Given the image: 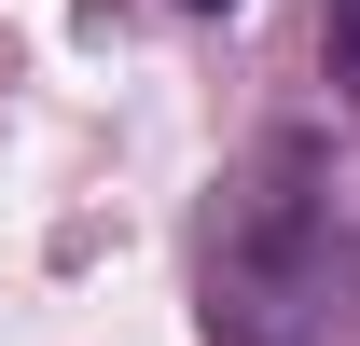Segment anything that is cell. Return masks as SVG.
<instances>
[{"label":"cell","mask_w":360,"mask_h":346,"mask_svg":"<svg viewBox=\"0 0 360 346\" xmlns=\"http://www.w3.org/2000/svg\"><path fill=\"white\" fill-rule=\"evenodd\" d=\"M333 277H347L333 167H319V139H264L208 208V333L222 346H319Z\"/></svg>","instance_id":"obj_1"},{"label":"cell","mask_w":360,"mask_h":346,"mask_svg":"<svg viewBox=\"0 0 360 346\" xmlns=\"http://www.w3.org/2000/svg\"><path fill=\"white\" fill-rule=\"evenodd\" d=\"M194 14H222V0H194Z\"/></svg>","instance_id":"obj_3"},{"label":"cell","mask_w":360,"mask_h":346,"mask_svg":"<svg viewBox=\"0 0 360 346\" xmlns=\"http://www.w3.org/2000/svg\"><path fill=\"white\" fill-rule=\"evenodd\" d=\"M319 28H333V84L360 97V0H319Z\"/></svg>","instance_id":"obj_2"}]
</instances>
